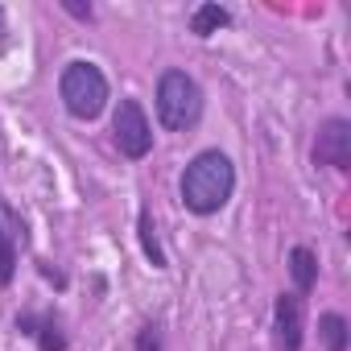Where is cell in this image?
<instances>
[{"mask_svg":"<svg viewBox=\"0 0 351 351\" xmlns=\"http://www.w3.org/2000/svg\"><path fill=\"white\" fill-rule=\"evenodd\" d=\"M310 157H314V165H326L335 173H347L351 169V120L347 116H326L318 124V132H314Z\"/></svg>","mask_w":351,"mask_h":351,"instance_id":"5b68a950","label":"cell"},{"mask_svg":"<svg viewBox=\"0 0 351 351\" xmlns=\"http://www.w3.org/2000/svg\"><path fill=\"white\" fill-rule=\"evenodd\" d=\"M136 240H141V252H145V261L161 273V269H169V256H165V248H161V236H157V219H153V211L149 207H141L136 211Z\"/></svg>","mask_w":351,"mask_h":351,"instance_id":"30bf717a","label":"cell"},{"mask_svg":"<svg viewBox=\"0 0 351 351\" xmlns=\"http://www.w3.org/2000/svg\"><path fill=\"white\" fill-rule=\"evenodd\" d=\"M58 99H62V108L75 120H99L104 108H108V99H112L108 75L95 62H87V58L66 62L62 75H58Z\"/></svg>","mask_w":351,"mask_h":351,"instance_id":"3957f363","label":"cell"},{"mask_svg":"<svg viewBox=\"0 0 351 351\" xmlns=\"http://www.w3.org/2000/svg\"><path fill=\"white\" fill-rule=\"evenodd\" d=\"M232 21H236V17H232L228 5H211V0H207V5H195V9H191V34H195L199 42L215 38V34L228 29Z\"/></svg>","mask_w":351,"mask_h":351,"instance_id":"9c48e42d","label":"cell"},{"mask_svg":"<svg viewBox=\"0 0 351 351\" xmlns=\"http://www.w3.org/2000/svg\"><path fill=\"white\" fill-rule=\"evenodd\" d=\"M236 195V165L223 149H199L182 178H178V199L191 215L207 219V215H219Z\"/></svg>","mask_w":351,"mask_h":351,"instance_id":"6da1fadb","label":"cell"},{"mask_svg":"<svg viewBox=\"0 0 351 351\" xmlns=\"http://www.w3.org/2000/svg\"><path fill=\"white\" fill-rule=\"evenodd\" d=\"M13 326H17V335L34 339L38 351H66L71 347V335H66L58 310H21L13 318Z\"/></svg>","mask_w":351,"mask_h":351,"instance_id":"52a82bcc","label":"cell"},{"mask_svg":"<svg viewBox=\"0 0 351 351\" xmlns=\"http://www.w3.org/2000/svg\"><path fill=\"white\" fill-rule=\"evenodd\" d=\"M112 145L128 161H145L153 153V124H149L136 95H124L116 104V112H112Z\"/></svg>","mask_w":351,"mask_h":351,"instance_id":"277c9868","label":"cell"},{"mask_svg":"<svg viewBox=\"0 0 351 351\" xmlns=\"http://www.w3.org/2000/svg\"><path fill=\"white\" fill-rule=\"evenodd\" d=\"M17 261H21V252H17V236H13V228H5V219H0V289H9V285H13V277H17Z\"/></svg>","mask_w":351,"mask_h":351,"instance_id":"7c38bea8","label":"cell"},{"mask_svg":"<svg viewBox=\"0 0 351 351\" xmlns=\"http://www.w3.org/2000/svg\"><path fill=\"white\" fill-rule=\"evenodd\" d=\"M273 347L277 351L306 347V298H298L293 289H281L273 298Z\"/></svg>","mask_w":351,"mask_h":351,"instance_id":"8992f818","label":"cell"},{"mask_svg":"<svg viewBox=\"0 0 351 351\" xmlns=\"http://www.w3.org/2000/svg\"><path fill=\"white\" fill-rule=\"evenodd\" d=\"M318 339H322L326 351H347V347H351V326H347V318H343L339 310H326V314L318 318Z\"/></svg>","mask_w":351,"mask_h":351,"instance_id":"8fae6325","label":"cell"},{"mask_svg":"<svg viewBox=\"0 0 351 351\" xmlns=\"http://www.w3.org/2000/svg\"><path fill=\"white\" fill-rule=\"evenodd\" d=\"M9 50V13H5V5H0V54Z\"/></svg>","mask_w":351,"mask_h":351,"instance_id":"2e32d148","label":"cell"},{"mask_svg":"<svg viewBox=\"0 0 351 351\" xmlns=\"http://www.w3.org/2000/svg\"><path fill=\"white\" fill-rule=\"evenodd\" d=\"M285 269L293 277V293L298 298H310L314 285H318V252L310 244H293L289 256H285Z\"/></svg>","mask_w":351,"mask_h":351,"instance_id":"ba28073f","label":"cell"},{"mask_svg":"<svg viewBox=\"0 0 351 351\" xmlns=\"http://www.w3.org/2000/svg\"><path fill=\"white\" fill-rule=\"evenodd\" d=\"M38 273H42L46 281H54L58 289H66V273H58V269H50V261H38Z\"/></svg>","mask_w":351,"mask_h":351,"instance_id":"9a60e30c","label":"cell"},{"mask_svg":"<svg viewBox=\"0 0 351 351\" xmlns=\"http://www.w3.org/2000/svg\"><path fill=\"white\" fill-rule=\"evenodd\" d=\"M132 351H165V339H161V322L157 318H145L132 335Z\"/></svg>","mask_w":351,"mask_h":351,"instance_id":"4fadbf2b","label":"cell"},{"mask_svg":"<svg viewBox=\"0 0 351 351\" xmlns=\"http://www.w3.org/2000/svg\"><path fill=\"white\" fill-rule=\"evenodd\" d=\"M62 13H71L75 21H95V5H91V0H87V5H83V0H62Z\"/></svg>","mask_w":351,"mask_h":351,"instance_id":"5bb4252c","label":"cell"},{"mask_svg":"<svg viewBox=\"0 0 351 351\" xmlns=\"http://www.w3.org/2000/svg\"><path fill=\"white\" fill-rule=\"evenodd\" d=\"M153 108H157V124H161L165 132H195L199 120H203L207 99H203V87H199L195 75L169 66V71H161V79H157Z\"/></svg>","mask_w":351,"mask_h":351,"instance_id":"7a4b0ae2","label":"cell"}]
</instances>
